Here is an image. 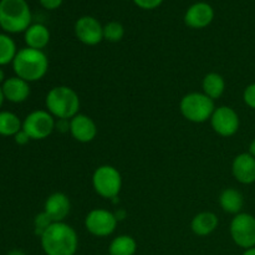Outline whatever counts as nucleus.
I'll use <instances>...</instances> for the list:
<instances>
[{
    "instance_id": "obj_1",
    "label": "nucleus",
    "mask_w": 255,
    "mask_h": 255,
    "mask_svg": "<svg viewBox=\"0 0 255 255\" xmlns=\"http://www.w3.org/2000/svg\"><path fill=\"white\" fill-rule=\"evenodd\" d=\"M40 243L46 255H75L79 249V237L70 224L57 222L44 232Z\"/></svg>"
},
{
    "instance_id": "obj_2",
    "label": "nucleus",
    "mask_w": 255,
    "mask_h": 255,
    "mask_svg": "<svg viewBox=\"0 0 255 255\" xmlns=\"http://www.w3.org/2000/svg\"><path fill=\"white\" fill-rule=\"evenodd\" d=\"M15 76L30 82L41 80L49 70V59L42 50L24 47L17 51L12 61Z\"/></svg>"
},
{
    "instance_id": "obj_3",
    "label": "nucleus",
    "mask_w": 255,
    "mask_h": 255,
    "mask_svg": "<svg viewBox=\"0 0 255 255\" xmlns=\"http://www.w3.org/2000/svg\"><path fill=\"white\" fill-rule=\"evenodd\" d=\"M31 20V10L26 0H0V27L5 32H25Z\"/></svg>"
},
{
    "instance_id": "obj_4",
    "label": "nucleus",
    "mask_w": 255,
    "mask_h": 255,
    "mask_svg": "<svg viewBox=\"0 0 255 255\" xmlns=\"http://www.w3.org/2000/svg\"><path fill=\"white\" fill-rule=\"evenodd\" d=\"M80 97L69 86H55L45 97L46 110L59 120H71L80 111Z\"/></svg>"
},
{
    "instance_id": "obj_5",
    "label": "nucleus",
    "mask_w": 255,
    "mask_h": 255,
    "mask_svg": "<svg viewBox=\"0 0 255 255\" xmlns=\"http://www.w3.org/2000/svg\"><path fill=\"white\" fill-rule=\"evenodd\" d=\"M182 116L193 124H203L211 120L216 105L214 100L204 95L203 92H189L182 97L179 102Z\"/></svg>"
},
{
    "instance_id": "obj_6",
    "label": "nucleus",
    "mask_w": 255,
    "mask_h": 255,
    "mask_svg": "<svg viewBox=\"0 0 255 255\" xmlns=\"http://www.w3.org/2000/svg\"><path fill=\"white\" fill-rule=\"evenodd\" d=\"M92 187L102 198H116L122 188L121 173L119 169L110 164L97 167L92 174Z\"/></svg>"
},
{
    "instance_id": "obj_7",
    "label": "nucleus",
    "mask_w": 255,
    "mask_h": 255,
    "mask_svg": "<svg viewBox=\"0 0 255 255\" xmlns=\"http://www.w3.org/2000/svg\"><path fill=\"white\" fill-rule=\"evenodd\" d=\"M56 127L55 117L47 110H36L27 115L22 121V129L34 141L45 139Z\"/></svg>"
},
{
    "instance_id": "obj_8",
    "label": "nucleus",
    "mask_w": 255,
    "mask_h": 255,
    "mask_svg": "<svg viewBox=\"0 0 255 255\" xmlns=\"http://www.w3.org/2000/svg\"><path fill=\"white\" fill-rule=\"evenodd\" d=\"M119 218L107 209L96 208L87 213L85 218V228L91 236L97 238H106L115 233Z\"/></svg>"
},
{
    "instance_id": "obj_9",
    "label": "nucleus",
    "mask_w": 255,
    "mask_h": 255,
    "mask_svg": "<svg viewBox=\"0 0 255 255\" xmlns=\"http://www.w3.org/2000/svg\"><path fill=\"white\" fill-rule=\"evenodd\" d=\"M229 233L234 243L242 249L255 247V217L249 213H239L232 219Z\"/></svg>"
},
{
    "instance_id": "obj_10",
    "label": "nucleus",
    "mask_w": 255,
    "mask_h": 255,
    "mask_svg": "<svg viewBox=\"0 0 255 255\" xmlns=\"http://www.w3.org/2000/svg\"><path fill=\"white\" fill-rule=\"evenodd\" d=\"M212 128L222 137H232L238 132L241 120L234 109L229 106L216 107L211 117Z\"/></svg>"
},
{
    "instance_id": "obj_11",
    "label": "nucleus",
    "mask_w": 255,
    "mask_h": 255,
    "mask_svg": "<svg viewBox=\"0 0 255 255\" xmlns=\"http://www.w3.org/2000/svg\"><path fill=\"white\" fill-rule=\"evenodd\" d=\"M77 40L87 46H95L104 40V26L94 16L85 15L79 17L74 26Z\"/></svg>"
},
{
    "instance_id": "obj_12",
    "label": "nucleus",
    "mask_w": 255,
    "mask_h": 255,
    "mask_svg": "<svg viewBox=\"0 0 255 255\" xmlns=\"http://www.w3.org/2000/svg\"><path fill=\"white\" fill-rule=\"evenodd\" d=\"M184 24L192 29H204L214 19V9L211 4L198 1L192 4L184 14Z\"/></svg>"
},
{
    "instance_id": "obj_13",
    "label": "nucleus",
    "mask_w": 255,
    "mask_h": 255,
    "mask_svg": "<svg viewBox=\"0 0 255 255\" xmlns=\"http://www.w3.org/2000/svg\"><path fill=\"white\" fill-rule=\"evenodd\" d=\"M70 133L80 143H89L96 138L97 126L90 116L77 114L70 120Z\"/></svg>"
},
{
    "instance_id": "obj_14",
    "label": "nucleus",
    "mask_w": 255,
    "mask_h": 255,
    "mask_svg": "<svg viewBox=\"0 0 255 255\" xmlns=\"http://www.w3.org/2000/svg\"><path fill=\"white\" fill-rule=\"evenodd\" d=\"M71 211V203L69 197L61 192L50 194L44 204V212L54 223L64 222Z\"/></svg>"
},
{
    "instance_id": "obj_15",
    "label": "nucleus",
    "mask_w": 255,
    "mask_h": 255,
    "mask_svg": "<svg viewBox=\"0 0 255 255\" xmlns=\"http://www.w3.org/2000/svg\"><path fill=\"white\" fill-rule=\"evenodd\" d=\"M232 173L242 184H252L255 182V158L249 152L241 153L233 159Z\"/></svg>"
},
{
    "instance_id": "obj_16",
    "label": "nucleus",
    "mask_w": 255,
    "mask_h": 255,
    "mask_svg": "<svg viewBox=\"0 0 255 255\" xmlns=\"http://www.w3.org/2000/svg\"><path fill=\"white\" fill-rule=\"evenodd\" d=\"M2 94L6 101L12 104H21L30 96V85L25 80L17 76H11L1 85Z\"/></svg>"
},
{
    "instance_id": "obj_17",
    "label": "nucleus",
    "mask_w": 255,
    "mask_h": 255,
    "mask_svg": "<svg viewBox=\"0 0 255 255\" xmlns=\"http://www.w3.org/2000/svg\"><path fill=\"white\" fill-rule=\"evenodd\" d=\"M218 217L213 212H201L191 222V229L196 236L207 237L218 228Z\"/></svg>"
},
{
    "instance_id": "obj_18",
    "label": "nucleus",
    "mask_w": 255,
    "mask_h": 255,
    "mask_svg": "<svg viewBox=\"0 0 255 255\" xmlns=\"http://www.w3.org/2000/svg\"><path fill=\"white\" fill-rule=\"evenodd\" d=\"M24 40L27 47L42 50L50 41V31L44 24H31L24 32Z\"/></svg>"
},
{
    "instance_id": "obj_19",
    "label": "nucleus",
    "mask_w": 255,
    "mask_h": 255,
    "mask_svg": "<svg viewBox=\"0 0 255 255\" xmlns=\"http://www.w3.org/2000/svg\"><path fill=\"white\" fill-rule=\"evenodd\" d=\"M219 206L226 213L237 214L242 213L244 206V197L238 189L227 188L219 194Z\"/></svg>"
},
{
    "instance_id": "obj_20",
    "label": "nucleus",
    "mask_w": 255,
    "mask_h": 255,
    "mask_svg": "<svg viewBox=\"0 0 255 255\" xmlns=\"http://www.w3.org/2000/svg\"><path fill=\"white\" fill-rule=\"evenodd\" d=\"M202 89L204 95L212 100H217L226 91V80L218 72H209L202 81Z\"/></svg>"
},
{
    "instance_id": "obj_21",
    "label": "nucleus",
    "mask_w": 255,
    "mask_h": 255,
    "mask_svg": "<svg viewBox=\"0 0 255 255\" xmlns=\"http://www.w3.org/2000/svg\"><path fill=\"white\" fill-rule=\"evenodd\" d=\"M137 252V242L133 237L122 234L111 241L109 247L110 255H134Z\"/></svg>"
},
{
    "instance_id": "obj_22",
    "label": "nucleus",
    "mask_w": 255,
    "mask_h": 255,
    "mask_svg": "<svg viewBox=\"0 0 255 255\" xmlns=\"http://www.w3.org/2000/svg\"><path fill=\"white\" fill-rule=\"evenodd\" d=\"M22 129V121L11 111H0V136L14 137Z\"/></svg>"
},
{
    "instance_id": "obj_23",
    "label": "nucleus",
    "mask_w": 255,
    "mask_h": 255,
    "mask_svg": "<svg viewBox=\"0 0 255 255\" xmlns=\"http://www.w3.org/2000/svg\"><path fill=\"white\" fill-rule=\"evenodd\" d=\"M17 51L14 39L7 34H0V67L12 64Z\"/></svg>"
},
{
    "instance_id": "obj_24",
    "label": "nucleus",
    "mask_w": 255,
    "mask_h": 255,
    "mask_svg": "<svg viewBox=\"0 0 255 255\" xmlns=\"http://www.w3.org/2000/svg\"><path fill=\"white\" fill-rule=\"evenodd\" d=\"M125 27L119 21H110L104 26V40L110 42H119L124 39Z\"/></svg>"
},
{
    "instance_id": "obj_25",
    "label": "nucleus",
    "mask_w": 255,
    "mask_h": 255,
    "mask_svg": "<svg viewBox=\"0 0 255 255\" xmlns=\"http://www.w3.org/2000/svg\"><path fill=\"white\" fill-rule=\"evenodd\" d=\"M54 223V222L51 221V219L49 218V216H47L45 212H41V213L37 214L36 217H35L34 219V232L36 236L41 237L42 234H44V232L46 231L47 228H49L51 224Z\"/></svg>"
},
{
    "instance_id": "obj_26",
    "label": "nucleus",
    "mask_w": 255,
    "mask_h": 255,
    "mask_svg": "<svg viewBox=\"0 0 255 255\" xmlns=\"http://www.w3.org/2000/svg\"><path fill=\"white\" fill-rule=\"evenodd\" d=\"M243 100L247 106L255 110V82L246 87L243 92Z\"/></svg>"
},
{
    "instance_id": "obj_27",
    "label": "nucleus",
    "mask_w": 255,
    "mask_h": 255,
    "mask_svg": "<svg viewBox=\"0 0 255 255\" xmlns=\"http://www.w3.org/2000/svg\"><path fill=\"white\" fill-rule=\"evenodd\" d=\"M164 0H133L134 5L143 10H153L161 6V4Z\"/></svg>"
},
{
    "instance_id": "obj_28",
    "label": "nucleus",
    "mask_w": 255,
    "mask_h": 255,
    "mask_svg": "<svg viewBox=\"0 0 255 255\" xmlns=\"http://www.w3.org/2000/svg\"><path fill=\"white\" fill-rule=\"evenodd\" d=\"M64 0H39L41 6L46 10H56L61 6Z\"/></svg>"
},
{
    "instance_id": "obj_29",
    "label": "nucleus",
    "mask_w": 255,
    "mask_h": 255,
    "mask_svg": "<svg viewBox=\"0 0 255 255\" xmlns=\"http://www.w3.org/2000/svg\"><path fill=\"white\" fill-rule=\"evenodd\" d=\"M30 139L31 138H30L29 134H27L24 129H20V131L14 136V141L16 142V144H19V146H24V144L29 143Z\"/></svg>"
},
{
    "instance_id": "obj_30",
    "label": "nucleus",
    "mask_w": 255,
    "mask_h": 255,
    "mask_svg": "<svg viewBox=\"0 0 255 255\" xmlns=\"http://www.w3.org/2000/svg\"><path fill=\"white\" fill-rule=\"evenodd\" d=\"M249 153L255 158V138L251 142V144H249Z\"/></svg>"
},
{
    "instance_id": "obj_31",
    "label": "nucleus",
    "mask_w": 255,
    "mask_h": 255,
    "mask_svg": "<svg viewBox=\"0 0 255 255\" xmlns=\"http://www.w3.org/2000/svg\"><path fill=\"white\" fill-rule=\"evenodd\" d=\"M6 255H26V254H25L22 251H19V249H12V251H10Z\"/></svg>"
},
{
    "instance_id": "obj_32",
    "label": "nucleus",
    "mask_w": 255,
    "mask_h": 255,
    "mask_svg": "<svg viewBox=\"0 0 255 255\" xmlns=\"http://www.w3.org/2000/svg\"><path fill=\"white\" fill-rule=\"evenodd\" d=\"M5 72H4V70L1 69V67H0V86H1L2 84H4V81H5Z\"/></svg>"
},
{
    "instance_id": "obj_33",
    "label": "nucleus",
    "mask_w": 255,
    "mask_h": 255,
    "mask_svg": "<svg viewBox=\"0 0 255 255\" xmlns=\"http://www.w3.org/2000/svg\"><path fill=\"white\" fill-rule=\"evenodd\" d=\"M243 255H255V247H253V248L246 249V251H244Z\"/></svg>"
},
{
    "instance_id": "obj_34",
    "label": "nucleus",
    "mask_w": 255,
    "mask_h": 255,
    "mask_svg": "<svg viewBox=\"0 0 255 255\" xmlns=\"http://www.w3.org/2000/svg\"><path fill=\"white\" fill-rule=\"evenodd\" d=\"M5 101V97H4V94H2V90H1V86H0V109H1L2 104H4Z\"/></svg>"
},
{
    "instance_id": "obj_35",
    "label": "nucleus",
    "mask_w": 255,
    "mask_h": 255,
    "mask_svg": "<svg viewBox=\"0 0 255 255\" xmlns=\"http://www.w3.org/2000/svg\"><path fill=\"white\" fill-rule=\"evenodd\" d=\"M107 255H110V254H107Z\"/></svg>"
}]
</instances>
